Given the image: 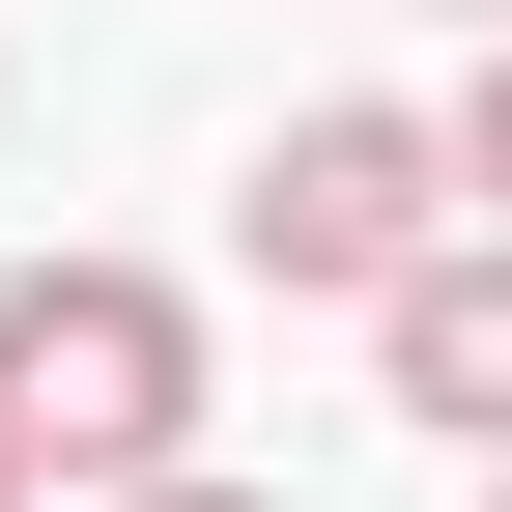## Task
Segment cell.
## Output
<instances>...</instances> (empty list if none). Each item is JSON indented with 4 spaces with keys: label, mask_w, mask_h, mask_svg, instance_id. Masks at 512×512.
Instances as JSON below:
<instances>
[{
    "label": "cell",
    "mask_w": 512,
    "mask_h": 512,
    "mask_svg": "<svg viewBox=\"0 0 512 512\" xmlns=\"http://www.w3.org/2000/svg\"><path fill=\"white\" fill-rule=\"evenodd\" d=\"M0 427H29L57 484L200 456V285H171V256H0Z\"/></svg>",
    "instance_id": "6da1fadb"
},
{
    "label": "cell",
    "mask_w": 512,
    "mask_h": 512,
    "mask_svg": "<svg viewBox=\"0 0 512 512\" xmlns=\"http://www.w3.org/2000/svg\"><path fill=\"white\" fill-rule=\"evenodd\" d=\"M256 285H313V313H370V285H399V256L427 228H456V114H427V86H313L285 114V143H256Z\"/></svg>",
    "instance_id": "7a4b0ae2"
},
{
    "label": "cell",
    "mask_w": 512,
    "mask_h": 512,
    "mask_svg": "<svg viewBox=\"0 0 512 512\" xmlns=\"http://www.w3.org/2000/svg\"><path fill=\"white\" fill-rule=\"evenodd\" d=\"M370 370H399V427H456V456H512V228L456 200L399 256V285H370Z\"/></svg>",
    "instance_id": "3957f363"
},
{
    "label": "cell",
    "mask_w": 512,
    "mask_h": 512,
    "mask_svg": "<svg viewBox=\"0 0 512 512\" xmlns=\"http://www.w3.org/2000/svg\"><path fill=\"white\" fill-rule=\"evenodd\" d=\"M456 200L512 228V29H484V86H456Z\"/></svg>",
    "instance_id": "277c9868"
},
{
    "label": "cell",
    "mask_w": 512,
    "mask_h": 512,
    "mask_svg": "<svg viewBox=\"0 0 512 512\" xmlns=\"http://www.w3.org/2000/svg\"><path fill=\"white\" fill-rule=\"evenodd\" d=\"M86 512H256V484H228V456H143V484H86Z\"/></svg>",
    "instance_id": "5b68a950"
},
{
    "label": "cell",
    "mask_w": 512,
    "mask_h": 512,
    "mask_svg": "<svg viewBox=\"0 0 512 512\" xmlns=\"http://www.w3.org/2000/svg\"><path fill=\"white\" fill-rule=\"evenodd\" d=\"M0 512H57V456H29V427H0Z\"/></svg>",
    "instance_id": "8992f818"
},
{
    "label": "cell",
    "mask_w": 512,
    "mask_h": 512,
    "mask_svg": "<svg viewBox=\"0 0 512 512\" xmlns=\"http://www.w3.org/2000/svg\"><path fill=\"white\" fill-rule=\"evenodd\" d=\"M456 29H512V0H456Z\"/></svg>",
    "instance_id": "52a82bcc"
},
{
    "label": "cell",
    "mask_w": 512,
    "mask_h": 512,
    "mask_svg": "<svg viewBox=\"0 0 512 512\" xmlns=\"http://www.w3.org/2000/svg\"><path fill=\"white\" fill-rule=\"evenodd\" d=\"M484 512H512V456H484Z\"/></svg>",
    "instance_id": "ba28073f"
}]
</instances>
